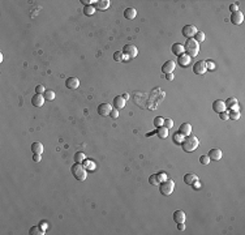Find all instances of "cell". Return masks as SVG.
I'll return each mask as SVG.
<instances>
[{
  "label": "cell",
  "instance_id": "cell-1",
  "mask_svg": "<svg viewBox=\"0 0 245 235\" xmlns=\"http://www.w3.org/2000/svg\"><path fill=\"white\" fill-rule=\"evenodd\" d=\"M198 145H200V140L197 138L196 136H191V135H189V136H185L184 140H183V143H181L183 150H184V152H188V153L197 150Z\"/></svg>",
  "mask_w": 245,
  "mask_h": 235
},
{
  "label": "cell",
  "instance_id": "cell-2",
  "mask_svg": "<svg viewBox=\"0 0 245 235\" xmlns=\"http://www.w3.org/2000/svg\"><path fill=\"white\" fill-rule=\"evenodd\" d=\"M184 50H185V54H188L191 58L197 56L200 52V44H198V42H196L194 38H188L185 42V46H184Z\"/></svg>",
  "mask_w": 245,
  "mask_h": 235
},
{
  "label": "cell",
  "instance_id": "cell-3",
  "mask_svg": "<svg viewBox=\"0 0 245 235\" xmlns=\"http://www.w3.org/2000/svg\"><path fill=\"white\" fill-rule=\"evenodd\" d=\"M70 171H72L73 176L77 180H80V182H84V180H86V176H88V170L84 167L82 163H74L73 166L70 167Z\"/></svg>",
  "mask_w": 245,
  "mask_h": 235
},
{
  "label": "cell",
  "instance_id": "cell-4",
  "mask_svg": "<svg viewBox=\"0 0 245 235\" xmlns=\"http://www.w3.org/2000/svg\"><path fill=\"white\" fill-rule=\"evenodd\" d=\"M159 191H161V193L164 195V196L171 195L173 191H175V182H173L172 179H166V180H163L162 184H161Z\"/></svg>",
  "mask_w": 245,
  "mask_h": 235
},
{
  "label": "cell",
  "instance_id": "cell-5",
  "mask_svg": "<svg viewBox=\"0 0 245 235\" xmlns=\"http://www.w3.org/2000/svg\"><path fill=\"white\" fill-rule=\"evenodd\" d=\"M207 70V65H206V61L205 60H200V61H196V64L193 65V72L198 76H202L206 73Z\"/></svg>",
  "mask_w": 245,
  "mask_h": 235
},
{
  "label": "cell",
  "instance_id": "cell-6",
  "mask_svg": "<svg viewBox=\"0 0 245 235\" xmlns=\"http://www.w3.org/2000/svg\"><path fill=\"white\" fill-rule=\"evenodd\" d=\"M123 54L126 55L128 58H136L138 55V49L134 44H125L123 47Z\"/></svg>",
  "mask_w": 245,
  "mask_h": 235
},
{
  "label": "cell",
  "instance_id": "cell-7",
  "mask_svg": "<svg viewBox=\"0 0 245 235\" xmlns=\"http://www.w3.org/2000/svg\"><path fill=\"white\" fill-rule=\"evenodd\" d=\"M197 28L194 26V25H185L184 28H183V30H181V33H183V35L184 37H186V38H193L194 35H196V33H197Z\"/></svg>",
  "mask_w": 245,
  "mask_h": 235
},
{
  "label": "cell",
  "instance_id": "cell-8",
  "mask_svg": "<svg viewBox=\"0 0 245 235\" xmlns=\"http://www.w3.org/2000/svg\"><path fill=\"white\" fill-rule=\"evenodd\" d=\"M111 111H112V106L110 103H102L98 106V114L100 116H110Z\"/></svg>",
  "mask_w": 245,
  "mask_h": 235
},
{
  "label": "cell",
  "instance_id": "cell-9",
  "mask_svg": "<svg viewBox=\"0 0 245 235\" xmlns=\"http://www.w3.org/2000/svg\"><path fill=\"white\" fill-rule=\"evenodd\" d=\"M65 86L68 89H77L78 86H80V80H78L77 77H74V76H70V77H68L67 80H65Z\"/></svg>",
  "mask_w": 245,
  "mask_h": 235
},
{
  "label": "cell",
  "instance_id": "cell-10",
  "mask_svg": "<svg viewBox=\"0 0 245 235\" xmlns=\"http://www.w3.org/2000/svg\"><path fill=\"white\" fill-rule=\"evenodd\" d=\"M44 101H46V98H44L43 94H37L35 93V96L31 97V105H33L34 107H42Z\"/></svg>",
  "mask_w": 245,
  "mask_h": 235
},
{
  "label": "cell",
  "instance_id": "cell-11",
  "mask_svg": "<svg viewBox=\"0 0 245 235\" xmlns=\"http://www.w3.org/2000/svg\"><path fill=\"white\" fill-rule=\"evenodd\" d=\"M177 64L180 65V67H184V68H186L189 64H191V56H189L188 54H181L180 56H177Z\"/></svg>",
  "mask_w": 245,
  "mask_h": 235
},
{
  "label": "cell",
  "instance_id": "cell-12",
  "mask_svg": "<svg viewBox=\"0 0 245 235\" xmlns=\"http://www.w3.org/2000/svg\"><path fill=\"white\" fill-rule=\"evenodd\" d=\"M207 155H209L210 161H219L220 158H222L223 153H222V150H220L219 148H214V149H210V152H209Z\"/></svg>",
  "mask_w": 245,
  "mask_h": 235
},
{
  "label": "cell",
  "instance_id": "cell-13",
  "mask_svg": "<svg viewBox=\"0 0 245 235\" xmlns=\"http://www.w3.org/2000/svg\"><path fill=\"white\" fill-rule=\"evenodd\" d=\"M212 110H214L215 112H218V114L223 112V111H227V107H226L224 101H222V99H217L214 103H212Z\"/></svg>",
  "mask_w": 245,
  "mask_h": 235
},
{
  "label": "cell",
  "instance_id": "cell-14",
  "mask_svg": "<svg viewBox=\"0 0 245 235\" xmlns=\"http://www.w3.org/2000/svg\"><path fill=\"white\" fill-rule=\"evenodd\" d=\"M175 67H176V64H175V61H172V60H167L163 64V67H162V72L164 73V75H168V73H172L173 70H175Z\"/></svg>",
  "mask_w": 245,
  "mask_h": 235
},
{
  "label": "cell",
  "instance_id": "cell-15",
  "mask_svg": "<svg viewBox=\"0 0 245 235\" xmlns=\"http://www.w3.org/2000/svg\"><path fill=\"white\" fill-rule=\"evenodd\" d=\"M231 22L233 24V25H241L242 24V21H244V14L240 12V11H237V12H233L232 14H231Z\"/></svg>",
  "mask_w": 245,
  "mask_h": 235
},
{
  "label": "cell",
  "instance_id": "cell-16",
  "mask_svg": "<svg viewBox=\"0 0 245 235\" xmlns=\"http://www.w3.org/2000/svg\"><path fill=\"white\" fill-rule=\"evenodd\" d=\"M185 212L183 210H176L175 213H173V221H175L176 223H181V222H184L185 223Z\"/></svg>",
  "mask_w": 245,
  "mask_h": 235
},
{
  "label": "cell",
  "instance_id": "cell-17",
  "mask_svg": "<svg viewBox=\"0 0 245 235\" xmlns=\"http://www.w3.org/2000/svg\"><path fill=\"white\" fill-rule=\"evenodd\" d=\"M112 105H114V108L120 110V108H123L125 106V99L123 98V96H117V97L114 98Z\"/></svg>",
  "mask_w": 245,
  "mask_h": 235
},
{
  "label": "cell",
  "instance_id": "cell-18",
  "mask_svg": "<svg viewBox=\"0 0 245 235\" xmlns=\"http://www.w3.org/2000/svg\"><path fill=\"white\" fill-rule=\"evenodd\" d=\"M224 103H226V107L230 108V110H239V102L235 97L228 98L227 102H224Z\"/></svg>",
  "mask_w": 245,
  "mask_h": 235
},
{
  "label": "cell",
  "instance_id": "cell-19",
  "mask_svg": "<svg viewBox=\"0 0 245 235\" xmlns=\"http://www.w3.org/2000/svg\"><path fill=\"white\" fill-rule=\"evenodd\" d=\"M179 132H180L184 137H185V136H189V135H191V132H192V125L189 124V123H183V124L180 125Z\"/></svg>",
  "mask_w": 245,
  "mask_h": 235
},
{
  "label": "cell",
  "instance_id": "cell-20",
  "mask_svg": "<svg viewBox=\"0 0 245 235\" xmlns=\"http://www.w3.org/2000/svg\"><path fill=\"white\" fill-rule=\"evenodd\" d=\"M197 180H198V176H197L196 174H193V172H189V174L184 175V182L188 185H192L194 182H197Z\"/></svg>",
  "mask_w": 245,
  "mask_h": 235
},
{
  "label": "cell",
  "instance_id": "cell-21",
  "mask_svg": "<svg viewBox=\"0 0 245 235\" xmlns=\"http://www.w3.org/2000/svg\"><path fill=\"white\" fill-rule=\"evenodd\" d=\"M43 144L42 143H39V141H35V143L31 144V152H33L34 154H42L43 153Z\"/></svg>",
  "mask_w": 245,
  "mask_h": 235
},
{
  "label": "cell",
  "instance_id": "cell-22",
  "mask_svg": "<svg viewBox=\"0 0 245 235\" xmlns=\"http://www.w3.org/2000/svg\"><path fill=\"white\" fill-rule=\"evenodd\" d=\"M172 52L177 55V56H180L181 54H184L185 50H184V44H181V43H175V44H172Z\"/></svg>",
  "mask_w": 245,
  "mask_h": 235
},
{
  "label": "cell",
  "instance_id": "cell-23",
  "mask_svg": "<svg viewBox=\"0 0 245 235\" xmlns=\"http://www.w3.org/2000/svg\"><path fill=\"white\" fill-rule=\"evenodd\" d=\"M136 16H137V11L134 9V8H126L124 11V17L126 20H133Z\"/></svg>",
  "mask_w": 245,
  "mask_h": 235
},
{
  "label": "cell",
  "instance_id": "cell-24",
  "mask_svg": "<svg viewBox=\"0 0 245 235\" xmlns=\"http://www.w3.org/2000/svg\"><path fill=\"white\" fill-rule=\"evenodd\" d=\"M168 128H166L164 127V125H162V127H158L156 128V135H158V137H159V138H166V137H167L168 136Z\"/></svg>",
  "mask_w": 245,
  "mask_h": 235
},
{
  "label": "cell",
  "instance_id": "cell-25",
  "mask_svg": "<svg viewBox=\"0 0 245 235\" xmlns=\"http://www.w3.org/2000/svg\"><path fill=\"white\" fill-rule=\"evenodd\" d=\"M110 7V0H102V2L95 3V8H98L99 11H106Z\"/></svg>",
  "mask_w": 245,
  "mask_h": 235
},
{
  "label": "cell",
  "instance_id": "cell-26",
  "mask_svg": "<svg viewBox=\"0 0 245 235\" xmlns=\"http://www.w3.org/2000/svg\"><path fill=\"white\" fill-rule=\"evenodd\" d=\"M30 234L31 235H43L44 229L43 227H39V226H33V227H30Z\"/></svg>",
  "mask_w": 245,
  "mask_h": 235
},
{
  "label": "cell",
  "instance_id": "cell-27",
  "mask_svg": "<svg viewBox=\"0 0 245 235\" xmlns=\"http://www.w3.org/2000/svg\"><path fill=\"white\" fill-rule=\"evenodd\" d=\"M82 164H84V167L86 170H89V171H94V170H95V163H94L93 161H90V159H85L82 162Z\"/></svg>",
  "mask_w": 245,
  "mask_h": 235
},
{
  "label": "cell",
  "instance_id": "cell-28",
  "mask_svg": "<svg viewBox=\"0 0 245 235\" xmlns=\"http://www.w3.org/2000/svg\"><path fill=\"white\" fill-rule=\"evenodd\" d=\"M73 159H74L76 163H82V162L86 159V157H85V154H84L82 152H77V153L74 154V157H73Z\"/></svg>",
  "mask_w": 245,
  "mask_h": 235
},
{
  "label": "cell",
  "instance_id": "cell-29",
  "mask_svg": "<svg viewBox=\"0 0 245 235\" xmlns=\"http://www.w3.org/2000/svg\"><path fill=\"white\" fill-rule=\"evenodd\" d=\"M228 118H230V119H233V120L240 119V112H239V110H231V111L228 112Z\"/></svg>",
  "mask_w": 245,
  "mask_h": 235
},
{
  "label": "cell",
  "instance_id": "cell-30",
  "mask_svg": "<svg viewBox=\"0 0 245 235\" xmlns=\"http://www.w3.org/2000/svg\"><path fill=\"white\" fill-rule=\"evenodd\" d=\"M84 13L86 16H93L94 13H95V7H93V5H86L84 8Z\"/></svg>",
  "mask_w": 245,
  "mask_h": 235
},
{
  "label": "cell",
  "instance_id": "cell-31",
  "mask_svg": "<svg viewBox=\"0 0 245 235\" xmlns=\"http://www.w3.org/2000/svg\"><path fill=\"white\" fill-rule=\"evenodd\" d=\"M114 60L117 61V63L123 61V60H124V54H123V51H116V52L114 54Z\"/></svg>",
  "mask_w": 245,
  "mask_h": 235
},
{
  "label": "cell",
  "instance_id": "cell-32",
  "mask_svg": "<svg viewBox=\"0 0 245 235\" xmlns=\"http://www.w3.org/2000/svg\"><path fill=\"white\" fill-rule=\"evenodd\" d=\"M43 96H44V98L47 101H54L55 99V91H52V90H46L43 93Z\"/></svg>",
  "mask_w": 245,
  "mask_h": 235
},
{
  "label": "cell",
  "instance_id": "cell-33",
  "mask_svg": "<svg viewBox=\"0 0 245 235\" xmlns=\"http://www.w3.org/2000/svg\"><path fill=\"white\" fill-rule=\"evenodd\" d=\"M183 140H184V136L181 135L180 132H177V133L173 135V143H175V144H181V143H183Z\"/></svg>",
  "mask_w": 245,
  "mask_h": 235
},
{
  "label": "cell",
  "instance_id": "cell-34",
  "mask_svg": "<svg viewBox=\"0 0 245 235\" xmlns=\"http://www.w3.org/2000/svg\"><path fill=\"white\" fill-rule=\"evenodd\" d=\"M164 124V119L162 116H156V118H154V127H162V125Z\"/></svg>",
  "mask_w": 245,
  "mask_h": 235
},
{
  "label": "cell",
  "instance_id": "cell-35",
  "mask_svg": "<svg viewBox=\"0 0 245 235\" xmlns=\"http://www.w3.org/2000/svg\"><path fill=\"white\" fill-rule=\"evenodd\" d=\"M194 39H196V42L201 43V42H203V41H205V34L202 33V31H197L196 35H194Z\"/></svg>",
  "mask_w": 245,
  "mask_h": 235
},
{
  "label": "cell",
  "instance_id": "cell-36",
  "mask_svg": "<svg viewBox=\"0 0 245 235\" xmlns=\"http://www.w3.org/2000/svg\"><path fill=\"white\" fill-rule=\"evenodd\" d=\"M163 125H164L166 128H168V129H170V128H172V127H173V120H172V119H170V118H167V119H164V124H163Z\"/></svg>",
  "mask_w": 245,
  "mask_h": 235
},
{
  "label": "cell",
  "instance_id": "cell-37",
  "mask_svg": "<svg viewBox=\"0 0 245 235\" xmlns=\"http://www.w3.org/2000/svg\"><path fill=\"white\" fill-rule=\"evenodd\" d=\"M200 162H201L202 164H209V163H210L209 155H201V157H200Z\"/></svg>",
  "mask_w": 245,
  "mask_h": 235
},
{
  "label": "cell",
  "instance_id": "cell-38",
  "mask_svg": "<svg viewBox=\"0 0 245 235\" xmlns=\"http://www.w3.org/2000/svg\"><path fill=\"white\" fill-rule=\"evenodd\" d=\"M149 182H150V184L155 185V184L159 183V180H158V176L156 175H151V176H150V179H149Z\"/></svg>",
  "mask_w": 245,
  "mask_h": 235
},
{
  "label": "cell",
  "instance_id": "cell-39",
  "mask_svg": "<svg viewBox=\"0 0 245 235\" xmlns=\"http://www.w3.org/2000/svg\"><path fill=\"white\" fill-rule=\"evenodd\" d=\"M35 91H37V94H43L46 90H44V86L43 85H37L35 86Z\"/></svg>",
  "mask_w": 245,
  "mask_h": 235
},
{
  "label": "cell",
  "instance_id": "cell-40",
  "mask_svg": "<svg viewBox=\"0 0 245 235\" xmlns=\"http://www.w3.org/2000/svg\"><path fill=\"white\" fill-rule=\"evenodd\" d=\"M110 116H111L112 119H117V118H119V110L112 108V111H111V114H110Z\"/></svg>",
  "mask_w": 245,
  "mask_h": 235
},
{
  "label": "cell",
  "instance_id": "cell-41",
  "mask_svg": "<svg viewBox=\"0 0 245 235\" xmlns=\"http://www.w3.org/2000/svg\"><path fill=\"white\" fill-rule=\"evenodd\" d=\"M81 3L86 7V5H91L93 3H98V0H81Z\"/></svg>",
  "mask_w": 245,
  "mask_h": 235
},
{
  "label": "cell",
  "instance_id": "cell-42",
  "mask_svg": "<svg viewBox=\"0 0 245 235\" xmlns=\"http://www.w3.org/2000/svg\"><path fill=\"white\" fill-rule=\"evenodd\" d=\"M230 11L233 13V12H237L239 11V4L237 3H235V4H231L230 5Z\"/></svg>",
  "mask_w": 245,
  "mask_h": 235
},
{
  "label": "cell",
  "instance_id": "cell-43",
  "mask_svg": "<svg viewBox=\"0 0 245 235\" xmlns=\"http://www.w3.org/2000/svg\"><path fill=\"white\" fill-rule=\"evenodd\" d=\"M206 65H207V69H210V70H214L215 69V64L211 60H207L206 61Z\"/></svg>",
  "mask_w": 245,
  "mask_h": 235
},
{
  "label": "cell",
  "instance_id": "cell-44",
  "mask_svg": "<svg viewBox=\"0 0 245 235\" xmlns=\"http://www.w3.org/2000/svg\"><path fill=\"white\" fill-rule=\"evenodd\" d=\"M219 115H220V119H222V120H227V119H230V118H228V112H227V111L220 112Z\"/></svg>",
  "mask_w": 245,
  "mask_h": 235
},
{
  "label": "cell",
  "instance_id": "cell-45",
  "mask_svg": "<svg viewBox=\"0 0 245 235\" xmlns=\"http://www.w3.org/2000/svg\"><path fill=\"white\" fill-rule=\"evenodd\" d=\"M41 159H42V155L41 154H34V157H33V161L34 162H41Z\"/></svg>",
  "mask_w": 245,
  "mask_h": 235
},
{
  "label": "cell",
  "instance_id": "cell-46",
  "mask_svg": "<svg viewBox=\"0 0 245 235\" xmlns=\"http://www.w3.org/2000/svg\"><path fill=\"white\" fill-rule=\"evenodd\" d=\"M177 229H179L180 231L185 230V223H184V222H181V223H177Z\"/></svg>",
  "mask_w": 245,
  "mask_h": 235
},
{
  "label": "cell",
  "instance_id": "cell-47",
  "mask_svg": "<svg viewBox=\"0 0 245 235\" xmlns=\"http://www.w3.org/2000/svg\"><path fill=\"white\" fill-rule=\"evenodd\" d=\"M166 78H167L168 81H172V80H173V75H172V73H168V75H166Z\"/></svg>",
  "mask_w": 245,
  "mask_h": 235
},
{
  "label": "cell",
  "instance_id": "cell-48",
  "mask_svg": "<svg viewBox=\"0 0 245 235\" xmlns=\"http://www.w3.org/2000/svg\"><path fill=\"white\" fill-rule=\"evenodd\" d=\"M123 98H124V99L126 101V99H128V98H129V96H128V94H126V93H125V94H123Z\"/></svg>",
  "mask_w": 245,
  "mask_h": 235
}]
</instances>
